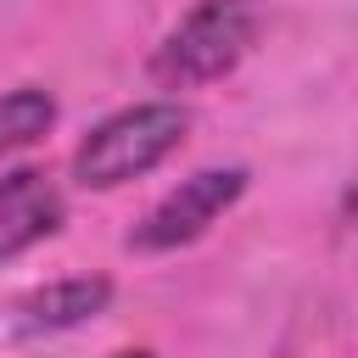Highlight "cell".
Returning a JSON list of instances; mask_svg holds the SVG:
<instances>
[{"label": "cell", "mask_w": 358, "mask_h": 358, "mask_svg": "<svg viewBox=\"0 0 358 358\" xmlns=\"http://www.w3.org/2000/svg\"><path fill=\"white\" fill-rule=\"evenodd\" d=\"M106 358H157L151 347H117V352H106Z\"/></svg>", "instance_id": "7"}, {"label": "cell", "mask_w": 358, "mask_h": 358, "mask_svg": "<svg viewBox=\"0 0 358 358\" xmlns=\"http://www.w3.org/2000/svg\"><path fill=\"white\" fill-rule=\"evenodd\" d=\"M50 129H56V95L50 90H39V84L0 90V157L39 145Z\"/></svg>", "instance_id": "6"}, {"label": "cell", "mask_w": 358, "mask_h": 358, "mask_svg": "<svg viewBox=\"0 0 358 358\" xmlns=\"http://www.w3.org/2000/svg\"><path fill=\"white\" fill-rule=\"evenodd\" d=\"M252 185V168L241 162H213V168H196L185 173L173 190H162L140 218L134 229L123 235V246L134 257H162V252H179V246H196Z\"/></svg>", "instance_id": "3"}, {"label": "cell", "mask_w": 358, "mask_h": 358, "mask_svg": "<svg viewBox=\"0 0 358 358\" xmlns=\"http://www.w3.org/2000/svg\"><path fill=\"white\" fill-rule=\"evenodd\" d=\"M263 34L257 0H196L145 56V73L157 90H201L229 78Z\"/></svg>", "instance_id": "2"}, {"label": "cell", "mask_w": 358, "mask_h": 358, "mask_svg": "<svg viewBox=\"0 0 358 358\" xmlns=\"http://www.w3.org/2000/svg\"><path fill=\"white\" fill-rule=\"evenodd\" d=\"M185 134H190V112L173 95L117 106V112H106L101 123L84 129V140L67 157V173L84 190H117V185L145 179L151 168H162L185 145Z\"/></svg>", "instance_id": "1"}, {"label": "cell", "mask_w": 358, "mask_h": 358, "mask_svg": "<svg viewBox=\"0 0 358 358\" xmlns=\"http://www.w3.org/2000/svg\"><path fill=\"white\" fill-rule=\"evenodd\" d=\"M62 224H67V196L45 168L22 162L0 173V263L45 246Z\"/></svg>", "instance_id": "5"}, {"label": "cell", "mask_w": 358, "mask_h": 358, "mask_svg": "<svg viewBox=\"0 0 358 358\" xmlns=\"http://www.w3.org/2000/svg\"><path fill=\"white\" fill-rule=\"evenodd\" d=\"M112 280L106 274H62V280H45L34 291H22L11 308H6V330L17 341H39V336H67V330H84L95 324L106 308H112Z\"/></svg>", "instance_id": "4"}]
</instances>
